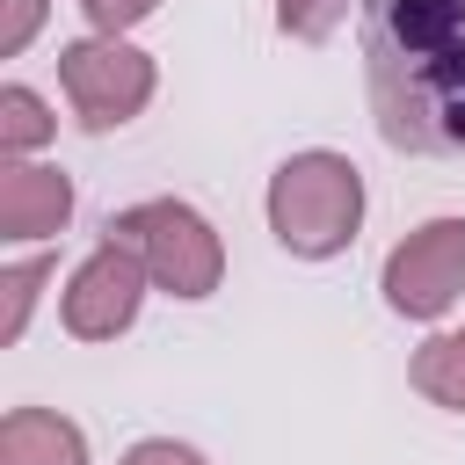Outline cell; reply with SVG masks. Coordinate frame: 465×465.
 Returning <instances> with one entry per match:
<instances>
[{
	"instance_id": "7c38bea8",
	"label": "cell",
	"mask_w": 465,
	"mask_h": 465,
	"mask_svg": "<svg viewBox=\"0 0 465 465\" xmlns=\"http://www.w3.org/2000/svg\"><path fill=\"white\" fill-rule=\"evenodd\" d=\"M363 0H276V29L291 36V44H327V36H341V22L356 15Z\"/></svg>"
},
{
	"instance_id": "6da1fadb",
	"label": "cell",
	"mask_w": 465,
	"mask_h": 465,
	"mask_svg": "<svg viewBox=\"0 0 465 465\" xmlns=\"http://www.w3.org/2000/svg\"><path fill=\"white\" fill-rule=\"evenodd\" d=\"M363 87L392 153H465V0H363Z\"/></svg>"
},
{
	"instance_id": "8fae6325",
	"label": "cell",
	"mask_w": 465,
	"mask_h": 465,
	"mask_svg": "<svg viewBox=\"0 0 465 465\" xmlns=\"http://www.w3.org/2000/svg\"><path fill=\"white\" fill-rule=\"evenodd\" d=\"M51 283H58V262L44 247L36 254H15L0 269V349H22V334H29V320H36V305H44Z\"/></svg>"
},
{
	"instance_id": "4fadbf2b",
	"label": "cell",
	"mask_w": 465,
	"mask_h": 465,
	"mask_svg": "<svg viewBox=\"0 0 465 465\" xmlns=\"http://www.w3.org/2000/svg\"><path fill=\"white\" fill-rule=\"evenodd\" d=\"M51 22V0H0V58H22Z\"/></svg>"
},
{
	"instance_id": "9a60e30c",
	"label": "cell",
	"mask_w": 465,
	"mask_h": 465,
	"mask_svg": "<svg viewBox=\"0 0 465 465\" xmlns=\"http://www.w3.org/2000/svg\"><path fill=\"white\" fill-rule=\"evenodd\" d=\"M116 465H211L196 443H182V436H138Z\"/></svg>"
},
{
	"instance_id": "9c48e42d",
	"label": "cell",
	"mask_w": 465,
	"mask_h": 465,
	"mask_svg": "<svg viewBox=\"0 0 465 465\" xmlns=\"http://www.w3.org/2000/svg\"><path fill=\"white\" fill-rule=\"evenodd\" d=\"M407 385L443 407V414H465V320L458 327H429L421 349L407 356Z\"/></svg>"
},
{
	"instance_id": "8992f818",
	"label": "cell",
	"mask_w": 465,
	"mask_h": 465,
	"mask_svg": "<svg viewBox=\"0 0 465 465\" xmlns=\"http://www.w3.org/2000/svg\"><path fill=\"white\" fill-rule=\"evenodd\" d=\"M145 298H153L145 262H138L124 240L102 232V240L65 269V283H58V327H65L73 341H116V334L138 327Z\"/></svg>"
},
{
	"instance_id": "ba28073f",
	"label": "cell",
	"mask_w": 465,
	"mask_h": 465,
	"mask_svg": "<svg viewBox=\"0 0 465 465\" xmlns=\"http://www.w3.org/2000/svg\"><path fill=\"white\" fill-rule=\"evenodd\" d=\"M0 465H94V450H87V429L58 407H7Z\"/></svg>"
},
{
	"instance_id": "5bb4252c",
	"label": "cell",
	"mask_w": 465,
	"mask_h": 465,
	"mask_svg": "<svg viewBox=\"0 0 465 465\" xmlns=\"http://www.w3.org/2000/svg\"><path fill=\"white\" fill-rule=\"evenodd\" d=\"M80 15H87V29H102V36H131V29H145V22L160 15V0H80Z\"/></svg>"
},
{
	"instance_id": "30bf717a",
	"label": "cell",
	"mask_w": 465,
	"mask_h": 465,
	"mask_svg": "<svg viewBox=\"0 0 465 465\" xmlns=\"http://www.w3.org/2000/svg\"><path fill=\"white\" fill-rule=\"evenodd\" d=\"M58 138V109L29 80H0V160H44Z\"/></svg>"
},
{
	"instance_id": "52a82bcc",
	"label": "cell",
	"mask_w": 465,
	"mask_h": 465,
	"mask_svg": "<svg viewBox=\"0 0 465 465\" xmlns=\"http://www.w3.org/2000/svg\"><path fill=\"white\" fill-rule=\"evenodd\" d=\"M73 174L51 160H0V240L7 247H44L73 225Z\"/></svg>"
},
{
	"instance_id": "3957f363",
	"label": "cell",
	"mask_w": 465,
	"mask_h": 465,
	"mask_svg": "<svg viewBox=\"0 0 465 465\" xmlns=\"http://www.w3.org/2000/svg\"><path fill=\"white\" fill-rule=\"evenodd\" d=\"M109 240H124L145 262V276H153L160 298L203 305L225 283V232L189 196H138V203H124L109 218Z\"/></svg>"
},
{
	"instance_id": "5b68a950",
	"label": "cell",
	"mask_w": 465,
	"mask_h": 465,
	"mask_svg": "<svg viewBox=\"0 0 465 465\" xmlns=\"http://www.w3.org/2000/svg\"><path fill=\"white\" fill-rule=\"evenodd\" d=\"M378 298L392 320H414V327H443L450 305L465 298V218L458 211H436L421 225H407L385 262H378Z\"/></svg>"
},
{
	"instance_id": "277c9868",
	"label": "cell",
	"mask_w": 465,
	"mask_h": 465,
	"mask_svg": "<svg viewBox=\"0 0 465 465\" xmlns=\"http://www.w3.org/2000/svg\"><path fill=\"white\" fill-rule=\"evenodd\" d=\"M58 94H65V109H73V124L87 138H109V131H124V124H138L153 109L160 58L145 44H131V36L87 29V36L58 44Z\"/></svg>"
},
{
	"instance_id": "7a4b0ae2",
	"label": "cell",
	"mask_w": 465,
	"mask_h": 465,
	"mask_svg": "<svg viewBox=\"0 0 465 465\" xmlns=\"http://www.w3.org/2000/svg\"><path fill=\"white\" fill-rule=\"evenodd\" d=\"M363 211H371V189H363V167L334 145H298L276 160L269 189H262V218H269V240L291 254V262H334L356 247L363 232Z\"/></svg>"
}]
</instances>
